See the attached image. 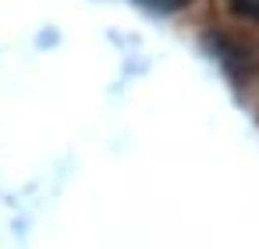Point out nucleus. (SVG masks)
Segmentation results:
<instances>
[{
    "label": "nucleus",
    "instance_id": "nucleus-2",
    "mask_svg": "<svg viewBox=\"0 0 259 249\" xmlns=\"http://www.w3.org/2000/svg\"><path fill=\"white\" fill-rule=\"evenodd\" d=\"M142 4H149V8H156V11H174V8H185L188 0H142Z\"/></svg>",
    "mask_w": 259,
    "mask_h": 249
},
{
    "label": "nucleus",
    "instance_id": "nucleus-1",
    "mask_svg": "<svg viewBox=\"0 0 259 249\" xmlns=\"http://www.w3.org/2000/svg\"><path fill=\"white\" fill-rule=\"evenodd\" d=\"M227 8H231L238 18H245V22H255V25H259V0H227Z\"/></svg>",
    "mask_w": 259,
    "mask_h": 249
}]
</instances>
